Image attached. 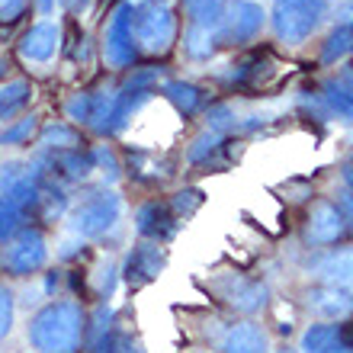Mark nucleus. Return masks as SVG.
<instances>
[{
    "mask_svg": "<svg viewBox=\"0 0 353 353\" xmlns=\"http://www.w3.org/2000/svg\"><path fill=\"white\" fill-rule=\"evenodd\" d=\"M61 3L68 7V13H81V10H87V3H90V0H61Z\"/></svg>",
    "mask_w": 353,
    "mask_h": 353,
    "instance_id": "obj_36",
    "label": "nucleus"
},
{
    "mask_svg": "<svg viewBox=\"0 0 353 353\" xmlns=\"http://www.w3.org/2000/svg\"><path fill=\"white\" fill-rule=\"evenodd\" d=\"M97 168H106L103 174L110 176V180H116V176H119V164H116V154H112L106 145H100V148L93 151V170H97Z\"/></svg>",
    "mask_w": 353,
    "mask_h": 353,
    "instance_id": "obj_33",
    "label": "nucleus"
},
{
    "mask_svg": "<svg viewBox=\"0 0 353 353\" xmlns=\"http://www.w3.org/2000/svg\"><path fill=\"white\" fill-rule=\"evenodd\" d=\"M219 151H222V135H219V132H203V135L193 141V148L186 151V161H190V164H209Z\"/></svg>",
    "mask_w": 353,
    "mask_h": 353,
    "instance_id": "obj_26",
    "label": "nucleus"
},
{
    "mask_svg": "<svg viewBox=\"0 0 353 353\" xmlns=\"http://www.w3.org/2000/svg\"><path fill=\"white\" fill-rule=\"evenodd\" d=\"M212 292L222 299L228 308L241 312V315H254L267 305V286L257 283L251 276H241V273H225L212 283Z\"/></svg>",
    "mask_w": 353,
    "mask_h": 353,
    "instance_id": "obj_7",
    "label": "nucleus"
},
{
    "mask_svg": "<svg viewBox=\"0 0 353 353\" xmlns=\"http://www.w3.org/2000/svg\"><path fill=\"white\" fill-rule=\"evenodd\" d=\"M13 312H17V305H13V292H10L7 286H0V341L10 334V327H13Z\"/></svg>",
    "mask_w": 353,
    "mask_h": 353,
    "instance_id": "obj_32",
    "label": "nucleus"
},
{
    "mask_svg": "<svg viewBox=\"0 0 353 353\" xmlns=\"http://www.w3.org/2000/svg\"><path fill=\"white\" fill-rule=\"evenodd\" d=\"M23 10H26V0H0V19H3V23L19 19Z\"/></svg>",
    "mask_w": 353,
    "mask_h": 353,
    "instance_id": "obj_34",
    "label": "nucleus"
},
{
    "mask_svg": "<svg viewBox=\"0 0 353 353\" xmlns=\"http://www.w3.org/2000/svg\"><path fill=\"white\" fill-rule=\"evenodd\" d=\"M39 145L46 151H68V148H81L84 141H81V135H77L71 125H65V122H48L46 129L39 132Z\"/></svg>",
    "mask_w": 353,
    "mask_h": 353,
    "instance_id": "obj_24",
    "label": "nucleus"
},
{
    "mask_svg": "<svg viewBox=\"0 0 353 353\" xmlns=\"http://www.w3.org/2000/svg\"><path fill=\"white\" fill-rule=\"evenodd\" d=\"M305 305H308V312H315V315L325 318V321H344V318L353 315V296L344 292V289H334V286L308 289Z\"/></svg>",
    "mask_w": 353,
    "mask_h": 353,
    "instance_id": "obj_14",
    "label": "nucleus"
},
{
    "mask_svg": "<svg viewBox=\"0 0 353 353\" xmlns=\"http://www.w3.org/2000/svg\"><path fill=\"white\" fill-rule=\"evenodd\" d=\"M132 32H135V46L148 55H168L176 42V17L174 10L161 0H145L135 7L132 19Z\"/></svg>",
    "mask_w": 353,
    "mask_h": 353,
    "instance_id": "obj_2",
    "label": "nucleus"
},
{
    "mask_svg": "<svg viewBox=\"0 0 353 353\" xmlns=\"http://www.w3.org/2000/svg\"><path fill=\"white\" fill-rule=\"evenodd\" d=\"M312 273H315L325 286L344 289L353 296V248H344V251H327L325 257H318L312 263Z\"/></svg>",
    "mask_w": 353,
    "mask_h": 353,
    "instance_id": "obj_15",
    "label": "nucleus"
},
{
    "mask_svg": "<svg viewBox=\"0 0 353 353\" xmlns=\"http://www.w3.org/2000/svg\"><path fill=\"white\" fill-rule=\"evenodd\" d=\"M135 228H139L141 238L161 244V241H170V238L180 232V219L170 212L168 203L151 199V203L139 205V212H135Z\"/></svg>",
    "mask_w": 353,
    "mask_h": 353,
    "instance_id": "obj_12",
    "label": "nucleus"
},
{
    "mask_svg": "<svg viewBox=\"0 0 353 353\" xmlns=\"http://www.w3.org/2000/svg\"><path fill=\"white\" fill-rule=\"evenodd\" d=\"M276 353H299V350H292V347H283V350H276Z\"/></svg>",
    "mask_w": 353,
    "mask_h": 353,
    "instance_id": "obj_40",
    "label": "nucleus"
},
{
    "mask_svg": "<svg viewBox=\"0 0 353 353\" xmlns=\"http://www.w3.org/2000/svg\"><path fill=\"white\" fill-rule=\"evenodd\" d=\"M225 3L228 0H183L190 26H203V29H219L225 17Z\"/></svg>",
    "mask_w": 353,
    "mask_h": 353,
    "instance_id": "obj_22",
    "label": "nucleus"
},
{
    "mask_svg": "<svg viewBox=\"0 0 353 353\" xmlns=\"http://www.w3.org/2000/svg\"><path fill=\"white\" fill-rule=\"evenodd\" d=\"M327 13V0H273V32L286 46H302Z\"/></svg>",
    "mask_w": 353,
    "mask_h": 353,
    "instance_id": "obj_4",
    "label": "nucleus"
},
{
    "mask_svg": "<svg viewBox=\"0 0 353 353\" xmlns=\"http://www.w3.org/2000/svg\"><path fill=\"white\" fill-rule=\"evenodd\" d=\"M222 353H270V341L261 325L241 321V325H232L225 331Z\"/></svg>",
    "mask_w": 353,
    "mask_h": 353,
    "instance_id": "obj_18",
    "label": "nucleus"
},
{
    "mask_svg": "<svg viewBox=\"0 0 353 353\" xmlns=\"http://www.w3.org/2000/svg\"><path fill=\"white\" fill-rule=\"evenodd\" d=\"M168 205H170V212H174L180 222H186V219L203 205V193H199V190H183V193H176L174 199H168Z\"/></svg>",
    "mask_w": 353,
    "mask_h": 353,
    "instance_id": "obj_30",
    "label": "nucleus"
},
{
    "mask_svg": "<svg viewBox=\"0 0 353 353\" xmlns=\"http://www.w3.org/2000/svg\"><path fill=\"white\" fill-rule=\"evenodd\" d=\"M61 39V29L58 23H36V26H29L19 39V55L26 58V61H48V58L58 52V42Z\"/></svg>",
    "mask_w": 353,
    "mask_h": 353,
    "instance_id": "obj_16",
    "label": "nucleus"
},
{
    "mask_svg": "<svg viewBox=\"0 0 353 353\" xmlns=\"http://www.w3.org/2000/svg\"><path fill=\"white\" fill-rule=\"evenodd\" d=\"M132 19H135V3L122 0L119 7L112 10L106 32H103V58L110 68H129L139 55L135 46V32H132Z\"/></svg>",
    "mask_w": 353,
    "mask_h": 353,
    "instance_id": "obj_5",
    "label": "nucleus"
},
{
    "mask_svg": "<svg viewBox=\"0 0 353 353\" xmlns=\"http://www.w3.org/2000/svg\"><path fill=\"white\" fill-rule=\"evenodd\" d=\"M36 132H39V116L29 112V116H23L17 125H10V129L0 132V145H26Z\"/></svg>",
    "mask_w": 353,
    "mask_h": 353,
    "instance_id": "obj_28",
    "label": "nucleus"
},
{
    "mask_svg": "<svg viewBox=\"0 0 353 353\" xmlns=\"http://www.w3.org/2000/svg\"><path fill=\"white\" fill-rule=\"evenodd\" d=\"M32 100V87L29 81H13V84H3L0 87V119H10L17 116L26 103Z\"/></svg>",
    "mask_w": 353,
    "mask_h": 353,
    "instance_id": "obj_25",
    "label": "nucleus"
},
{
    "mask_svg": "<svg viewBox=\"0 0 353 353\" xmlns=\"http://www.w3.org/2000/svg\"><path fill=\"white\" fill-rule=\"evenodd\" d=\"M46 176H52L55 183H77L90 176L93 170V154L81 148H68V151H42L36 161H32Z\"/></svg>",
    "mask_w": 353,
    "mask_h": 353,
    "instance_id": "obj_9",
    "label": "nucleus"
},
{
    "mask_svg": "<svg viewBox=\"0 0 353 353\" xmlns=\"http://www.w3.org/2000/svg\"><path fill=\"white\" fill-rule=\"evenodd\" d=\"M19 222H23V212L10 203L7 196H0V244L10 241L19 232Z\"/></svg>",
    "mask_w": 353,
    "mask_h": 353,
    "instance_id": "obj_29",
    "label": "nucleus"
},
{
    "mask_svg": "<svg viewBox=\"0 0 353 353\" xmlns=\"http://www.w3.org/2000/svg\"><path fill=\"white\" fill-rule=\"evenodd\" d=\"M48 261V244H46V234L39 228H23L17 232L13 244L7 248L3 254V267L13 273V276H32L36 270H42Z\"/></svg>",
    "mask_w": 353,
    "mask_h": 353,
    "instance_id": "obj_8",
    "label": "nucleus"
},
{
    "mask_svg": "<svg viewBox=\"0 0 353 353\" xmlns=\"http://www.w3.org/2000/svg\"><path fill=\"white\" fill-rule=\"evenodd\" d=\"M337 205H341V212H344V222L347 228L353 232V190H347V193H341V199H337Z\"/></svg>",
    "mask_w": 353,
    "mask_h": 353,
    "instance_id": "obj_35",
    "label": "nucleus"
},
{
    "mask_svg": "<svg viewBox=\"0 0 353 353\" xmlns=\"http://www.w3.org/2000/svg\"><path fill=\"white\" fill-rule=\"evenodd\" d=\"M7 71H10V61H7V55H0V84H3V77H7Z\"/></svg>",
    "mask_w": 353,
    "mask_h": 353,
    "instance_id": "obj_38",
    "label": "nucleus"
},
{
    "mask_svg": "<svg viewBox=\"0 0 353 353\" xmlns=\"http://www.w3.org/2000/svg\"><path fill=\"white\" fill-rule=\"evenodd\" d=\"M164 263H168V254L161 251L158 244H154V241H141V244H135V248L129 251V257H125L122 276H125V283H129L132 289L148 286L151 279L161 276Z\"/></svg>",
    "mask_w": 353,
    "mask_h": 353,
    "instance_id": "obj_11",
    "label": "nucleus"
},
{
    "mask_svg": "<svg viewBox=\"0 0 353 353\" xmlns=\"http://www.w3.org/2000/svg\"><path fill=\"white\" fill-rule=\"evenodd\" d=\"M344 232H347V222L341 205L331 203V199H318L305 219L302 238H305L308 248H327V244H337V238Z\"/></svg>",
    "mask_w": 353,
    "mask_h": 353,
    "instance_id": "obj_10",
    "label": "nucleus"
},
{
    "mask_svg": "<svg viewBox=\"0 0 353 353\" xmlns=\"http://www.w3.org/2000/svg\"><path fill=\"white\" fill-rule=\"evenodd\" d=\"M263 7L254 0H228L225 3V17L219 23V42L225 46H251L263 29Z\"/></svg>",
    "mask_w": 353,
    "mask_h": 353,
    "instance_id": "obj_6",
    "label": "nucleus"
},
{
    "mask_svg": "<svg viewBox=\"0 0 353 353\" xmlns=\"http://www.w3.org/2000/svg\"><path fill=\"white\" fill-rule=\"evenodd\" d=\"M161 3H168V0H161Z\"/></svg>",
    "mask_w": 353,
    "mask_h": 353,
    "instance_id": "obj_41",
    "label": "nucleus"
},
{
    "mask_svg": "<svg viewBox=\"0 0 353 353\" xmlns=\"http://www.w3.org/2000/svg\"><path fill=\"white\" fill-rule=\"evenodd\" d=\"M65 112H68V119H74V122H90L93 93H74V97L65 103Z\"/></svg>",
    "mask_w": 353,
    "mask_h": 353,
    "instance_id": "obj_31",
    "label": "nucleus"
},
{
    "mask_svg": "<svg viewBox=\"0 0 353 353\" xmlns=\"http://www.w3.org/2000/svg\"><path fill=\"white\" fill-rule=\"evenodd\" d=\"M344 176H347V183H353V158L347 161V168H344Z\"/></svg>",
    "mask_w": 353,
    "mask_h": 353,
    "instance_id": "obj_39",
    "label": "nucleus"
},
{
    "mask_svg": "<svg viewBox=\"0 0 353 353\" xmlns=\"http://www.w3.org/2000/svg\"><path fill=\"white\" fill-rule=\"evenodd\" d=\"M87 331V312L74 299H58L39 308L29 321V344L39 353H77Z\"/></svg>",
    "mask_w": 353,
    "mask_h": 353,
    "instance_id": "obj_1",
    "label": "nucleus"
},
{
    "mask_svg": "<svg viewBox=\"0 0 353 353\" xmlns=\"http://www.w3.org/2000/svg\"><path fill=\"white\" fill-rule=\"evenodd\" d=\"M36 7L42 10V13H52V7H55V0H36Z\"/></svg>",
    "mask_w": 353,
    "mask_h": 353,
    "instance_id": "obj_37",
    "label": "nucleus"
},
{
    "mask_svg": "<svg viewBox=\"0 0 353 353\" xmlns=\"http://www.w3.org/2000/svg\"><path fill=\"white\" fill-rule=\"evenodd\" d=\"M164 97H168V103L180 116H193L205 100V93L196 84H186V81H168L164 84Z\"/></svg>",
    "mask_w": 353,
    "mask_h": 353,
    "instance_id": "obj_19",
    "label": "nucleus"
},
{
    "mask_svg": "<svg viewBox=\"0 0 353 353\" xmlns=\"http://www.w3.org/2000/svg\"><path fill=\"white\" fill-rule=\"evenodd\" d=\"M129 174L135 176V180H145V183H151V180H161V176L174 174L170 170V164H164V161L158 158V151H129Z\"/></svg>",
    "mask_w": 353,
    "mask_h": 353,
    "instance_id": "obj_20",
    "label": "nucleus"
},
{
    "mask_svg": "<svg viewBox=\"0 0 353 353\" xmlns=\"http://www.w3.org/2000/svg\"><path fill=\"white\" fill-rule=\"evenodd\" d=\"M305 353H353V341L344 325H312L302 334Z\"/></svg>",
    "mask_w": 353,
    "mask_h": 353,
    "instance_id": "obj_17",
    "label": "nucleus"
},
{
    "mask_svg": "<svg viewBox=\"0 0 353 353\" xmlns=\"http://www.w3.org/2000/svg\"><path fill=\"white\" fill-rule=\"evenodd\" d=\"M321 103L344 125H353V68H344L334 77H327L321 84Z\"/></svg>",
    "mask_w": 353,
    "mask_h": 353,
    "instance_id": "obj_13",
    "label": "nucleus"
},
{
    "mask_svg": "<svg viewBox=\"0 0 353 353\" xmlns=\"http://www.w3.org/2000/svg\"><path fill=\"white\" fill-rule=\"evenodd\" d=\"M353 52V23H341L321 48V65H337Z\"/></svg>",
    "mask_w": 353,
    "mask_h": 353,
    "instance_id": "obj_23",
    "label": "nucleus"
},
{
    "mask_svg": "<svg viewBox=\"0 0 353 353\" xmlns=\"http://www.w3.org/2000/svg\"><path fill=\"white\" fill-rule=\"evenodd\" d=\"M122 222V199L112 190H97V193H87L77 209L71 212V232L77 238H106L110 232H116Z\"/></svg>",
    "mask_w": 353,
    "mask_h": 353,
    "instance_id": "obj_3",
    "label": "nucleus"
},
{
    "mask_svg": "<svg viewBox=\"0 0 353 353\" xmlns=\"http://www.w3.org/2000/svg\"><path fill=\"white\" fill-rule=\"evenodd\" d=\"M183 48L193 61H209L219 52V32L215 29H203V26H186Z\"/></svg>",
    "mask_w": 353,
    "mask_h": 353,
    "instance_id": "obj_21",
    "label": "nucleus"
},
{
    "mask_svg": "<svg viewBox=\"0 0 353 353\" xmlns=\"http://www.w3.org/2000/svg\"><path fill=\"white\" fill-rule=\"evenodd\" d=\"M97 350H100V353H141V347H139V341H135L132 334L110 327L106 334H100V341H97Z\"/></svg>",
    "mask_w": 353,
    "mask_h": 353,
    "instance_id": "obj_27",
    "label": "nucleus"
}]
</instances>
